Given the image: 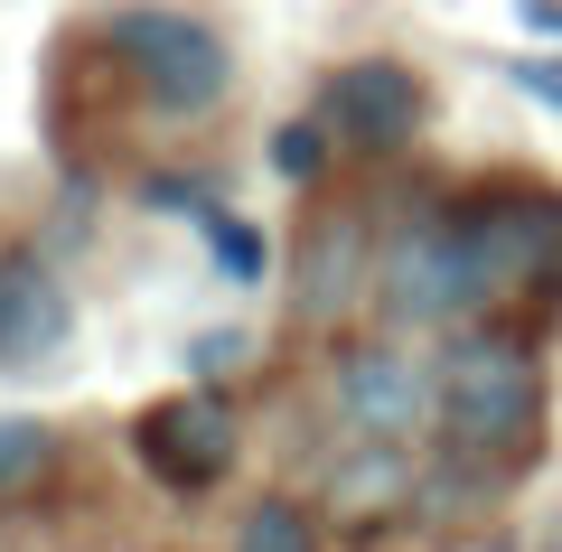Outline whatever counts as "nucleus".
<instances>
[{"label":"nucleus","instance_id":"nucleus-14","mask_svg":"<svg viewBox=\"0 0 562 552\" xmlns=\"http://www.w3.org/2000/svg\"><path fill=\"white\" fill-rule=\"evenodd\" d=\"M506 76H516V85H525L535 103H553V113H562V66H553V57H516Z\"/></svg>","mask_w":562,"mask_h":552},{"label":"nucleus","instance_id":"nucleus-9","mask_svg":"<svg viewBox=\"0 0 562 552\" xmlns=\"http://www.w3.org/2000/svg\"><path fill=\"white\" fill-rule=\"evenodd\" d=\"M357 281H366V225L357 216H328L319 235H310V254H301L291 300H301V318H338L347 300H357Z\"/></svg>","mask_w":562,"mask_h":552},{"label":"nucleus","instance_id":"nucleus-3","mask_svg":"<svg viewBox=\"0 0 562 552\" xmlns=\"http://www.w3.org/2000/svg\"><path fill=\"white\" fill-rule=\"evenodd\" d=\"M460 244H469L479 300L535 291V281L562 272V198H543V188H497V198L460 206Z\"/></svg>","mask_w":562,"mask_h":552},{"label":"nucleus","instance_id":"nucleus-12","mask_svg":"<svg viewBox=\"0 0 562 552\" xmlns=\"http://www.w3.org/2000/svg\"><path fill=\"white\" fill-rule=\"evenodd\" d=\"M206 244H216L225 281H262V272H272V244H262L254 225H235V216H206Z\"/></svg>","mask_w":562,"mask_h":552},{"label":"nucleus","instance_id":"nucleus-5","mask_svg":"<svg viewBox=\"0 0 562 552\" xmlns=\"http://www.w3.org/2000/svg\"><path fill=\"white\" fill-rule=\"evenodd\" d=\"M338 421L366 440H422L441 421V365H422L413 347H347L338 356Z\"/></svg>","mask_w":562,"mask_h":552},{"label":"nucleus","instance_id":"nucleus-7","mask_svg":"<svg viewBox=\"0 0 562 552\" xmlns=\"http://www.w3.org/2000/svg\"><path fill=\"white\" fill-rule=\"evenodd\" d=\"M319 113H328V132L357 140V150H394V140L422 132V76H413V66H394V57H357V66L328 76Z\"/></svg>","mask_w":562,"mask_h":552},{"label":"nucleus","instance_id":"nucleus-10","mask_svg":"<svg viewBox=\"0 0 562 552\" xmlns=\"http://www.w3.org/2000/svg\"><path fill=\"white\" fill-rule=\"evenodd\" d=\"M235 552H319V525H310L301 506H281V496H272V506H254L235 525Z\"/></svg>","mask_w":562,"mask_h":552},{"label":"nucleus","instance_id":"nucleus-4","mask_svg":"<svg viewBox=\"0 0 562 552\" xmlns=\"http://www.w3.org/2000/svg\"><path fill=\"white\" fill-rule=\"evenodd\" d=\"M375 300H384V318H403V328H441V318H469V309H479L460 216L431 206V216L394 225V244L375 254Z\"/></svg>","mask_w":562,"mask_h":552},{"label":"nucleus","instance_id":"nucleus-15","mask_svg":"<svg viewBox=\"0 0 562 552\" xmlns=\"http://www.w3.org/2000/svg\"><path fill=\"white\" fill-rule=\"evenodd\" d=\"M525 10V29H535V38H562V0H516Z\"/></svg>","mask_w":562,"mask_h":552},{"label":"nucleus","instance_id":"nucleus-6","mask_svg":"<svg viewBox=\"0 0 562 552\" xmlns=\"http://www.w3.org/2000/svg\"><path fill=\"white\" fill-rule=\"evenodd\" d=\"M140 459H150V477H169V487H216L225 469H235V413H225L216 394H169L140 413Z\"/></svg>","mask_w":562,"mask_h":552},{"label":"nucleus","instance_id":"nucleus-11","mask_svg":"<svg viewBox=\"0 0 562 552\" xmlns=\"http://www.w3.org/2000/svg\"><path fill=\"white\" fill-rule=\"evenodd\" d=\"M47 459H57L47 421H20V413H0V496H20L29 477H47Z\"/></svg>","mask_w":562,"mask_h":552},{"label":"nucleus","instance_id":"nucleus-8","mask_svg":"<svg viewBox=\"0 0 562 552\" xmlns=\"http://www.w3.org/2000/svg\"><path fill=\"white\" fill-rule=\"evenodd\" d=\"M76 328V300L47 272L38 254H0V365H38V356L66 347Z\"/></svg>","mask_w":562,"mask_h":552},{"label":"nucleus","instance_id":"nucleus-1","mask_svg":"<svg viewBox=\"0 0 562 552\" xmlns=\"http://www.w3.org/2000/svg\"><path fill=\"white\" fill-rule=\"evenodd\" d=\"M103 47L140 76V94L160 103V113H216L225 85H235V47H225L198 10H160V0L113 10V20H103Z\"/></svg>","mask_w":562,"mask_h":552},{"label":"nucleus","instance_id":"nucleus-13","mask_svg":"<svg viewBox=\"0 0 562 552\" xmlns=\"http://www.w3.org/2000/svg\"><path fill=\"white\" fill-rule=\"evenodd\" d=\"M272 159H281V178H319V122H281V140H272Z\"/></svg>","mask_w":562,"mask_h":552},{"label":"nucleus","instance_id":"nucleus-2","mask_svg":"<svg viewBox=\"0 0 562 552\" xmlns=\"http://www.w3.org/2000/svg\"><path fill=\"white\" fill-rule=\"evenodd\" d=\"M535 413H543V375L516 337H460L441 356V431L460 450L479 459L516 450V440H535Z\"/></svg>","mask_w":562,"mask_h":552}]
</instances>
